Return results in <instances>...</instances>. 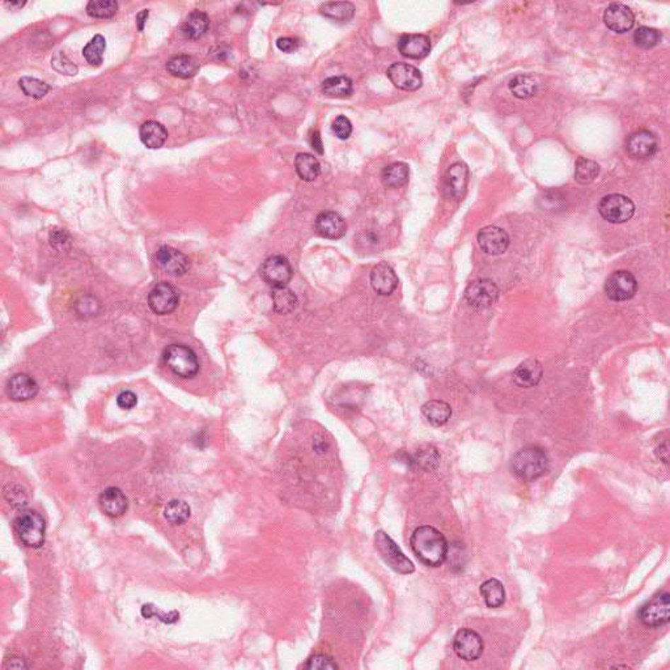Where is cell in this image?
Returning <instances> with one entry per match:
<instances>
[{
	"label": "cell",
	"instance_id": "1",
	"mask_svg": "<svg viewBox=\"0 0 670 670\" xmlns=\"http://www.w3.org/2000/svg\"><path fill=\"white\" fill-rule=\"evenodd\" d=\"M410 545L415 557L430 567L441 566L448 555V542L444 534L430 525H423L414 530Z\"/></svg>",
	"mask_w": 670,
	"mask_h": 670
},
{
	"label": "cell",
	"instance_id": "2",
	"mask_svg": "<svg viewBox=\"0 0 670 670\" xmlns=\"http://www.w3.org/2000/svg\"><path fill=\"white\" fill-rule=\"evenodd\" d=\"M550 462L546 453L538 447H526L518 450L511 461V470L518 479L533 482L547 473Z\"/></svg>",
	"mask_w": 670,
	"mask_h": 670
},
{
	"label": "cell",
	"instance_id": "3",
	"mask_svg": "<svg viewBox=\"0 0 670 670\" xmlns=\"http://www.w3.org/2000/svg\"><path fill=\"white\" fill-rule=\"evenodd\" d=\"M163 358L166 367L177 377H195L199 372L197 355L188 346L172 344L164 351Z\"/></svg>",
	"mask_w": 670,
	"mask_h": 670
},
{
	"label": "cell",
	"instance_id": "4",
	"mask_svg": "<svg viewBox=\"0 0 670 670\" xmlns=\"http://www.w3.org/2000/svg\"><path fill=\"white\" fill-rule=\"evenodd\" d=\"M15 529L20 541L28 547L40 549L45 543L46 524L42 516L35 511L21 512L15 520Z\"/></svg>",
	"mask_w": 670,
	"mask_h": 670
},
{
	"label": "cell",
	"instance_id": "5",
	"mask_svg": "<svg viewBox=\"0 0 670 670\" xmlns=\"http://www.w3.org/2000/svg\"><path fill=\"white\" fill-rule=\"evenodd\" d=\"M375 543L381 558L384 559L387 566L394 569L395 572L402 574V575H409L415 571L413 562L404 555L401 549L397 546V543L384 530H378L376 533Z\"/></svg>",
	"mask_w": 670,
	"mask_h": 670
},
{
	"label": "cell",
	"instance_id": "6",
	"mask_svg": "<svg viewBox=\"0 0 670 670\" xmlns=\"http://www.w3.org/2000/svg\"><path fill=\"white\" fill-rule=\"evenodd\" d=\"M598 211L609 223H626L635 214V205L630 198L622 194H611L602 198Z\"/></svg>",
	"mask_w": 670,
	"mask_h": 670
},
{
	"label": "cell",
	"instance_id": "7",
	"mask_svg": "<svg viewBox=\"0 0 670 670\" xmlns=\"http://www.w3.org/2000/svg\"><path fill=\"white\" fill-rule=\"evenodd\" d=\"M637 615L647 628H660L666 625L670 619L669 593L664 592L654 596L651 601L640 608Z\"/></svg>",
	"mask_w": 670,
	"mask_h": 670
},
{
	"label": "cell",
	"instance_id": "8",
	"mask_svg": "<svg viewBox=\"0 0 670 670\" xmlns=\"http://www.w3.org/2000/svg\"><path fill=\"white\" fill-rule=\"evenodd\" d=\"M180 302V293L171 284H157L148 295V307L156 314L165 316L177 310Z\"/></svg>",
	"mask_w": 670,
	"mask_h": 670
},
{
	"label": "cell",
	"instance_id": "9",
	"mask_svg": "<svg viewBox=\"0 0 670 670\" xmlns=\"http://www.w3.org/2000/svg\"><path fill=\"white\" fill-rule=\"evenodd\" d=\"M637 282L631 273L619 270L613 273L605 282V293L613 301H628L635 296Z\"/></svg>",
	"mask_w": 670,
	"mask_h": 670
},
{
	"label": "cell",
	"instance_id": "10",
	"mask_svg": "<svg viewBox=\"0 0 670 670\" xmlns=\"http://www.w3.org/2000/svg\"><path fill=\"white\" fill-rule=\"evenodd\" d=\"M465 299L469 305L478 310L489 308L499 299V288L490 279H479L469 284L465 290Z\"/></svg>",
	"mask_w": 670,
	"mask_h": 670
},
{
	"label": "cell",
	"instance_id": "11",
	"mask_svg": "<svg viewBox=\"0 0 670 670\" xmlns=\"http://www.w3.org/2000/svg\"><path fill=\"white\" fill-rule=\"evenodd\" d=\"M484 643L478 632L470 628H461L455 636L453 649L455 654L465 662L478 660L483 653Z\"/></svg>",
	"mask_w": 670,
	"mask_h": 670
},
{
	"label": "cell",
	"instance_id": "12",
	"mask_svg": "<svg viewBox=\"0 0 670 670\" xmlns=\"http://www.w3.org/2000/svg\"><path fill=\"white\" fill-rule=\"evenodd\" d=\"M293 267L288 259L283 256H273L267 258L261 267V276L267 284L274 287H283L290 283L293 278Z\"/></svg>",
	"mask_w": 670,
	"mask_h": 670
},
{
	"label": "cell",
	"instance_id": "13",
	"mask_svg": "<svg viewBox=\"0 0 670 670\" xmlns=\"http://www.w3.org/2000/svg\"><path fill=\"white\" fill-rule=\"evenodd\" d=\"M387 76L398 89L413 92L423 86L421 72L407 63H393L387 71Z\"/></svg>",
	"mask_w": 670,
	"mask_h": 670
},
{
	"label": "cell",
	"instance_id": "14",
	"mask_svg": "<svg viewBox=\"0 0 670 670\" xmlns=\"http://www.w3.org/2000/svg\"><path fill=\"white\" fill-rule=\"evenodd\" d=\"M156 263L168 276H185L190 270V259L188 256L168 245H164L156 251Z\"/></svg>",
	"mask_w": 670,
	"mask_h": 670
},
{
	"label": "cell",
	"instance_id": "15",
	"mask_svg": "<svg viewBox=\"0 0 670 670\" xmlns=\"http://www.w3.org/2000/svg\"><path fill=\"white\" fill-rule=\"evenodd\" d=\"M659 142L654 134L648 130H640L631 134L626 142L628 155L636 160H648L656 155Z\"/></svg>",
	"mask_w": 670,
	"mask_h": 670
},
{
	"label": "cell",
	"instance_id": "16",
	"mask_svg": "<svg viewBox=\"0 0 670 670\" xmlns=\"http://www.w3.org/2000/svg\"><path fill=\"white\" fill-rule=\"evenodd\" d=\"M605 25L615 33H626L635 24V15L630 7L622 3H613L603 13Z\"/></svg>",
	"mask_w": 670,
	"mask_h": 670
},
{
	"label": "cell",
	"instance_id": "17",
	"mask_svg": "<svg viewBox=\"0 0 670 670\" xmlns=\"http://www.w3.org/2000/svg\"><path fill=\"white\" fill-rule=\"evenodd\" d=\"M478 244L486 254L490 256H499L506 253V250L509 246V236L508 233L495 227V225H489L482 228L478 233Z\"/></svg>",
	"mask_w": 670,
	"mask_h": 670
},
{
	"label": "cell",
	"instance_id": "18",
	"mask_svg": "<svg viewBox=\"0 0 670 670\" xmlns=\"http://www.w3.org/2000/svg\"><path fill=\"white\" fill-rule=\"evenodd\" d=\"M316 231L318 234H321L325 239L338 240V239H342L346 234L347 225L343 217L338 212L325 211V212H321L316 219Z\"/></svg>",
	"mask_w": 670,
	"mask_h": 670
},
{
	"label": "cell",
	"instance_id": "19",
	"mask_svg": "<svg viewBox=\"0 0 670 670\" xmlns=\"http://www.w3.org/2000/svg\"><path fill=\"white\" fill-rule=\"evenodd\" d=\"M370 284L375 293L381 296H389L394 293L398 285V276L395 274L393 267L385 262H381L377 266L373 267L370 273Z\"/></svg>",
	"mask_w": 670,
	"mask_h": 670
},
{
	"label": "cell",
	"instance_id": "20",
	"mask_svg": "<svg viewBox=\"0 0 670 670\" xmlns=\"http://www.w3.org/2000/svg\"><path fill=\"white\" fill-rule=\"evenodd\" d=\"M38 384L33 377L25 373H18L7 384V394L16 402H24L35 398L38 394Z\"/></svg>",
	"mask_w": 670,
	"mask_h": 670
},
{
	"label": "cell",
	"instance_id": "21",
	"mask_svg": "<svg viewBox=\"0 0 670 670\" xmlns=\"http://www.w3.org/2000/svg\"><path fill=\"white\" fill-rule=\"evenodd\" d=\"M398 50L409 59H423L431 52V41L424 35H404L398 41Z\"/></svg>",
	"mask_w": 670,
	"mask_h": 670
},
{
	"label": "cell",
	"instance_id": "22",
	"mask_svg": "<svg viewBox=\"0 0 670 670\" xmlns=\"http://www.w3.org/2000/svg\"><path fill=\"white\" fill-rule=\"evenodd\" d=\"M469 182V169L464 163H455L448 169L445 193L452 199H461Z\"/></svg>",
	"mask_w": 670,
	"mask_h": 670
},
{
	"label": "cell",
	"instance_id": "23",
	"mask_svg": "<svg viewBox=\"0 0 670 670\" xmlns=\"http://www.w3.org/2000/svg\"><path fill=\"white\" fill-rule=\"evenodd\" d=\"M100 507L105 515L120 517L126 513L129 508V500L118 487H108L103 490L98 499Z\"/></svg>",
	"mask_w": 670,
	"mask_h": 670
},
{
	"label": "cell",
	"instance_id": "24",
	"mask_svg": "<svg viewBox=\"0 0 670 670\" xmlns=\"http://www.w3.org/2000/svg\"><path fill=\"white\" fill-rule=\"evenodd\" d=\"M542 376L543 368L541 363L537 359H526L513 372V381L517 387L528 389L537 387L542 380Z\"/></svg>",
	"mask_w": 670,
	"mask_h": 670
},
{
	"label": "cell",
	"instance_id": "25",
	"mask_svg": "<svg viewBox=\"0 0 670 670\" xmlns=\"http://www.w3.org/2000/svg\"><path fill=\"white\" fill-rule=\"evenodd\" d=\"M210 28V18L202 11H193L181 25V33L190 41H195L206 35Z\"/></svg>",
	"mask_w": 670,
	"mask_h": 670
},
{
	"label": "cell",
	"instance_id": "26",
	"mask_svg": "<svg viewBox=\"0 0 670 670\" xmlns=\"http://www.w3.org/2000/svg\"><path fill=\"white\" fill-rule=\"evenodd\" d=\"M142 143L149 149H159L165 144L168 139V131L160 122L147 120L139 130Z\"/></svg>",
	"mask_w": 670,
	"mask_h": 670
},
{
	"label": "cell",
	"instance_id": "27",
	"mask_svg": "<svg viewBox=\"0 0 670 670\" xmlns=\"http://www.w3.org/2000/svg\"><path fill=\"white\" fill-rule=\"evenodd\" d=\"M407 465L414 470L432 472L440 465V455L436 448L423 447L418 449L414 455H407Z\"/></svg>",
	"mask_w": 670,
	"mask_h": 670
},
{
	"label": "cell",
	"instance_id": "28",
	"mask_svg": "<svg viewBox=\"0 0 670 670\" xmlns=\"http://www.w3.org/2000/svg\"><path fill=\"white\" fill-rule=\"evenodd\" d=\"M168 72L180 79H190L197 75L199 63L191 55H176L166 63Z\"/></svg>",
	"mask_w": 670,
	"mask_h": 670
},
{
	"label": "cell",
	"instance_id": "29",
	"mask_svg": "<svg viewBox=\"0 0 670 670\" xmlns=\"http://www.w3.org/2000/svg\"><path fill=\"white\" fill-rule=\"evenodd\" d=\"M421 413L433 427H441L450 419L452 409L447 402L433 399L421 406Z\"/></svg>",
	"mask_w": 670,
	"mask_h": 670
},
{
	"label": "cell",
	"instance_id": "30",
	"mask_svg": "<svg viewBox=\"0 0 670 670\" xmlns=\"http://www.w3.org/2000/svg\"><path fill=\"white\" fill-rule=\"evenodd\" d=\"M409 177H410V169H409V165L404 163L390 164L385 166L381 173L382 183L387 188H392V189H398L404 186L409 182Z\"/></svg>",
	"mask_w": 670,
	"mask_h": 670
},
{
	"label": "cell",
	"instance_id": "31",
	"mask_svg": "<svg viewBox=\"0 0 670 670\" xmlns=\"http://www.w3.org/2000/svg\"><path fill=\"white\" fill-rule=\"evenodd\" d=\"M295 168L299 177L305 182H312L321 174V164L314 156L307 152H300L296 155Z\"/></svg>",
	"mask_w": 670,
	"mask_h": 670
},
{
	"label": "cell",
	"instance_id": "32",
	"mask_svg": "<svg viewBox=\"0 0 670 670\" xmlns=\"http://www.w3.org/2000/svg\"><path fill=\"white\" fill-rule=\"evenodd\" d=\"M481 594L486 605L496 609L506 602V588L498 579H489L481 585Z\"/></svg>",
	"mask_w": 670,
	"mask_h": 670
},
{
	"label": "cell",
	"instance_id": "33",
	"mask_svg": "<svg viewBox=\"0 0 670 670\" xmlns=\"http://www.w3.org/2000/svg\"><path fill=\"white\" fill-rule=\"evenodd\" d=\"M321 13L327 18L339 23H348L355 15V7L350 1H330L321 6Z\"/></svg>",
	"mask_w": 670,
	"mask_h": 670
},
{
	"label": "cell",
	"instance_id": "34",
	"mask_svg": "<svg viewBox=\"0 0 670 670\" xmlns=\"http://www.w3.org/2000/svg\"><path fill=\"white\" fill-rule=\"evenodd\" d=\"M322 92L327 97L346 98L353 95V80L347 76H331L322 83Z\"/></svg>",
	"mask_w": 670,
	"mask_h": 670
},
{
	"label": "cell",
	"instance_id": "35",
	"mask_svg": "<svg viewBox=\"0 0 670 670\" xmlns=\"http://www.w3.org/2000/svg\"><path fill=\"white\" fill-rule=\"evenodd\" d=\"M271 297H273L274 310H276V312H278V313H280V314H288V313H291V312L296 310L297 302H299L296 295H295L293 290H290L287 285H283V287H274V288H273V293H271Z\"/></svg>",
	"mask_w": 670,
	"mask_h": 670
},
{
	"label": "cell",
	"instance_id": "36",
	"mask_svg": "<svg viewBox=\"0 0 670 670\" xmlns=\"http://www.w3.org/2000/svg\"><path fill=\"white\" fill-rule=\"evenodd\" d=\"M509 89L517 98L526 100L537 93L538 83L530 75H517L509 81Z\"/></svg>",
	"mask_w": 670,
	"mask_h": 670
},
{
	"label": "cell",
	"instance_id": "37",
	"mask_svg": "<svg viewBox=\"0 0 670 670\" xmlns=\"http://www.w3.org/2000/svg\"><path fill=\"white\" fill-rule=\"evenodd\" d=\"M191 509L189 504L183 500H171L164 508V517L172 525L185 524L190 518Z\"/></svg>",
	"mask_w": 670,
	"mask_h": 670
},
{
	"label": "cell",
	"instance_id": "38",
	"mask_svg": "<svg viewBox=\"0 0 670 670\" xmlns=\"http://www.w3.org/2000/svg\"><path fill=\"white\" fill-rule=\"evenodd\" d=\"M106 49V40L101 35H96L89 42L86 43L83 49V55L86 62L93 66L100 67L103 62V52Z\"/></svg>",
	"mask_w": 670,
	"mask_h": 670
},
{
	"label": "cell",
	"instance_id": "39",
	"mask_svg": "<svg viewBox=\"0 0 670 670\" xmlns=\"http://www.w3.org/2000/svg\"><path fill=\"white\" fill-rule=\"evenodd\" d=\"M600 174V165L585 159V157H579L575 164V180L581 183V185H588L597 178Z\"/></svg>",
	"mask_w": 670,
	"mask_h": 670
},
{
	"label": "cell",
	"instance_id": "40",
	"mask_svg": "<svg viewBox=\"0 0 670 670\" xmlns=\"http://www.w3.org/2000/svg\"><path fill=\"white\" fill-rule=\"evenodd\" d=\"M118 11V3L114 0H91L86 4L88 16L95 18H112Z\"/></svg>",
	"mask_w": 670,
	"mask_h": 670
},
{
	"label": "cell",
	"instance_id": "41",
	"mask_svg": "<svg viewBox=\"0 0 670 670\" xmlns=\"http://www.w3.org/2000/svg\"><path fill=\"white\" fill-rule=\"evenodd\" d=\"M18 86H20V89L24 92V95L28 96V97H32V98H35V100L43 98L45 96L49 93V91L52 89V86H49L47 83L42 81V80H38V79L35 78H29V76H24V78L20 79V80H18Z\"/></svg>",
	"mask_w": 670,
	"mask_h": 670
},
{
	"label": "cell",
	"instance_id": "42",
	"mask_svg": "<svg viewBox=\"0 0 670 670\" xmlns=\"http://www.w3.org/2000/svg\"><path fill=\"white\" fill-rule=\"evenodd\" d=\"M660 41H662V33L657 29H653L649 26H640L634 33V42L636 46L645 50H649L654 46H657Z\"/></svg>",
	"mask_w": 670,
	"mask_h": 670
},
{
	"label": "cell",
	"instance_id": "43",
	"mask_svg": "<svg viewBox=\"0 0 670 670\" xmlns=\"http://www.w3.org/2000/svg\"><path fill=\"white\" fill-rule=\"evenodd\" d=\"M4 498L12 507L23 508L28 504L25 490L18 484H8L4 487Z\"/></svg>",
	"mask_w": 670,
	"mask_h": 670
},
{
	"label": "cell",
	"instance_id": "44",
	"mask_svg": "<svg viewBox=\"0 0 670 670\" xmlns=\"http://www.w3.org/2000/svg\"><path fill=\"white\" fill-rule=\"evenodd\" d=\"M52 67L57 72L67 76H75L78 74V67L62 52H58L52 59Z\"/></svg>",
	"mask_w": 670,
	"mask_h": 670
},
{
	"label": "cell",
	"instance_id": "45",
	"mask_svg": "<svg viewBox=\"0 0 670 670\" xmlns=\"http://www.w3.org/2000/svg\"><path fill=\"white\" fill-rule=\"evenodd\" d=\"M305 668L310 670L338 669V664L333 660V657L318 653L310 657L305 664Z\"/></svg>",
	"mask_w": 670,
	"mask_h": 670
},
{
	"label": "cell",
	"instance_id": "46",
	"mask_svg": "<svg viewBox=\"0 0 670 670\" xmlns=\"http://www.w3.org/2000/svg\"><path fill=\"white\" fill-rule=\"evenodd\" d=\"M331 129H333V132H334L336 138L346 140V139L350 138L351 134H353V123L347 117L338 115L333 122Z\"/></svg>",
	"mask_w": 670,
	"mask_h": 670
},
{
	"label": "cell",
	"instance_id": "47",
	"mask_svg": "<svg viewBox=\"0 0 670 670\" xmlns=\"http://www.w3.org/2000/svg\"><path fill=\"white\" fill-rule=\"evenodd\" d=\"M50 244L55 249H66L69 244V233L64 229H52L50 232Z\"/></svg>",
	"mask_w": 670,
	"mask_h": 670
},
{
	"label": "cell",
	"instance_id": "48",
	"mask_svg": "<svg viewBox=\"0 0 670 670\" xmlns=\"http://www.w3.org/2000/svg\"><path fill=\"white\" fill-rule=\"evenodd\" d=\"M138 404V397L130 390L122 392L117 397V404L122 410H131Z\"/></svg>",
	"mask_w": 670,
	"mask_h": 670
},
{
	"label": "cell",
	"instance_id": "49",
	"mask_svg": "<svg viewBox=\"0 0 670 670\" xmlns=\"http://www.w3.org/2000/svg\"><path fill=\"white\" fill-rule=\"evenodd\" d=\"M276 46L280 52H296L297 47H299V41L295 40V38H291V37H283V38H279L276 41Z\"/></svg>",
	"mask_w": 670,
	"mask_h": 670
},
{
	"label": "cell",
	"instance_id": "50",
	"mask_svg": "<svg viewBox=\"0 0 670 670\" xmlns=\"http://www.w3.org/2000/svg\"><path fill=\"white\" fill-rule=\"evenodd\" d=\"M656 455L664 464L668 465V462H669V443H668V438H664L662 443H660L656 447Z\"/></svg>",
	"mask_w": 670,
	"mask_h": 670
},
{
	"label": "cell",
	"instance_id": "51",
	"mask_svg": "<svg viewBox=\"0 0 670 670\" xmlns=\"http://www.w3.org/2000/svg\"><path fill=\"white\" fill-rule=\"evenodd\" d=\"M312 147L317 151L319 155L324 154V146H322V140H321L318 131H314L313 135H312Z\"/></svg>",
	"mask_w": 670,
	"mask_h": 670
},
{
	"label": "cell",
	"instance_id": "52",
	"mask_svg": "<svg viewBox=\"0 0 670 670\" xmlns=\"http://www.w3.org/2000/svg\"><path fill=\"white\" fill-rule=\"evenodd\" d=\"M148 15H149L148 9H143L142 12H139L138 15H137V25H138V29L140 32H143V29H144Z\"/></svg>",
	"mask_w": 670,
	"mask_h": 670
},
{
	"label": "cell",
	"instance_id": "53",
	"mask_svg": "<svg viewBox=\"0 0 670 670\" xmlns=\"http://www.w3.org/2000/svg\"><path fill=\"white\" fill-rule=\"evenodd\" d=\"M8 666L11 669H21V668H25V664L21 659H13L9 662Z\"/></svg>",
	"mask_w": 670,
	"mask_h": 670
},
{
	"label": "cell",
	"instance_id": "54",
	"mask_svg": "<svg viewBox=\"0 0 670 670\" xmlns=\"http://www.w3.org/2000/svg\"><path fill=\"white\" fill-rule=\"evenodd\" d=\"M4 6H7L9 8H21V7L25 6V1L24 3H21V1H18V3H16V1H11V3L6 1Z\"/></svg>",
	"mask_w": 670,
	"mask_h": 670
}]
</instances>
